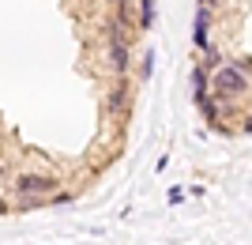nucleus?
Here are the masks:
<instances>
[{
  "label": "nucleus",
  "instance_id": "obj_2",
  "mask_svg": "<svg viewBox=\"0 0 252 245\" xmlns=\"http://www.w3.org/2000/svg\"><path fill=\"white\" fill-rule=\"evenodd\" d=\"M57 189H61V181L49 177V174H23V177H15V192L19 196H53Z\"/></svg>",
  "mask_w": 252,
  "mask_h": 245
},
{
  "label": "nucleus",
  "instance_id": "obj_3",
  "mask_svg": "<svg viewBox=\"0 0 252 245\" xmlns=\"http://www.w3.org/2000/svg\"><path fill=\"white\" fill-rule=\"evenodd\" d=\"M109 64H113V72L117 75H128V64H132V53H128V45H125V38L117 34V27H109Z\"/></svg>",
  "mask_w": 252,
  "mask_h": 245
},
{
  "label": "nucleus",
  "instance_id": "obj_5",
  "mask_svg": "<svg viewBox=\"0 0 252 245\" xmlns=\"http://www.w3.org/2000/svg\"><path fill=\"white\" fill-rule=\"evenodd\" d=\"M207 0L200 4V11H196V23H192V42H196V49H207Z\"/></svg>",
  "mask_w": 252,
  "mask_h": 245
},
{
  "label": "nucleus",
  "instance_id": "obj_4",
  "mask_svg": "<svg viewBox=\"0 0 252 245\" xmlns=\"http://www.w3.org/2000/svg\"><path fill=\"white\" fill-rule=\"evenodd\" d=\"M128 98H132V87H128V79L121 75V79H117V87L109 91V102H105V106H109V113H121V109L128 106Z\"/></svg>",
  "mask_w": 252,
  "mask_h": 245
},
{
  "label": "nucleus",
  "instance_id": "obj_7",
  "mask_svg": "<svg viewBox=\"0 0 252 245\" xmlns=\"http://www.w3.org/2000/svg\"><path fill=\"white\" fill-rule=\"evenodd\" d=\"M151 23H155V0H139V27L151 31Z\"/></svg>",
  "mask_w": 252,
  "mask_h": 245
},
{
  "label": "nucleus",
  "instance_id": "obj_9",
  "mask_svg": "<svg viewBox=\"0 0 252 245\" xmlns=\"http://www.w3.org/2000/svg\"><path fill=\"white\" fill-rule=\"evenodd\" d=\"M0 215H8V204H4V200H0Z\"/></svg>",
  "mask_w": 252,
  "mask_h": 245
},
{
  "label": "nucleus",
  "instance_id": "obj_8",
  "mask_svg": "<svg viewBox=\"0 0 252 245\" xmlns=\"http://www.w3.org/2000/svg\"><path fill=\"white\" fill-rule=\"evenodd\" d=\"M151 72H155V53H147V57H143V64H139V79H147Z\"/></svg>",
  "mask_w": 252,
  "mask_h": 245
},
{
  "label": "nucleus",
  "instance_id": "obj_6",
  "mask_svg": "<svg viewBox=\"0 0 252 245\" xmlns=\"http://www.w3.org/2000/svg\"><path fill=\"white\" fill-rule=\"evenodd\" d=\"M192 98H196V106H200V102H207V72H203V68H196V72H192Z\"/></svg>",
  "mask_w": 252,
  "mask_h": 245
},
{
  "label": "nucleus",
  "instance_id": "obj_11",
  "mask_svg": "<svg viewBox=\"0 0 252 245\" xmlns=\"http://www.w3.org/2000/svg\"><path fill=\"white\" fill-rule=\"evenodd\" d=\"M207 4H219V0H207Z\"/></svg>",
  "mask_w": 252,
  "mask_h": 245
},
{
  "label": "nucleus",
  "instance_id": "obj_1",
  "mask_svg": "<svg viewBox=\"0 0 252 245\" xmlns=\"http://www.w3.org/2000/svg\"><path fill=\"white\" fill-rule=\"evenodd\" d=\"M211 95L215 98H241L249 95V72H241L237 64H222L211 75Z\"/></svg>",
  "mask_w": 252,
  "mask_h": 245
},
{
  "label": "nucleus",
  "instance_id": "obj_10",
  "mask_svg": "<svg viewBox=\"0 0 252 245\" xmlns=\"http://www.w3.org/2000/svg\"><path fill=\"white\" fill-rule=\"evenodd\" d=\"M109 4H117V8H121V4H128V0H109Z\"/></svg>",
  "mask_w": 252,
  "mask_h": 245
}]
</instances>
